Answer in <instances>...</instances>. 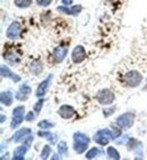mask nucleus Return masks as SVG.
<instances>
[{
    "instance_id": "nucleus-14",
    "label": "nucleus",
    "mask_w": 147,
    "mask_h": 160,
    "mask_svg": "<svg viewBox=\"0 0 147 160\" xmlns=\"http://www.w3.org/2000/svg\"><path fill=\"white\" fill-rule=\"evenodd\" d=\"M0 101L3 106L6 107H9V106L12 105L14 102V94H12V91L7 90V91H2L1 94H0Z\"/></svg>"
},
{
    "instance_id": "nucleus-2",
    "label": "nucleus",
    "mask_w": 147,
    "mask_h": 160,
    "mask_svg": "<svg viewBox=\"0 0 147 160\" xmlns=\"http://www.w3.org/2000/svg\"><path fill=\"white\" fill-rule=\"evenodd\" d=\"M135 119H136L135 114L132 111H127V112H123V114L120 115L119 117H116V126H119L120 128L127 131V129L132 127V125L135 123Z\"/></svg>"
},
{
    "instance_id": "nucleus-40",
    "label": "nucleus",
    "mask_w": 147,
    "mask_h": 160,
    "mask_svg": "<svg viewBox=\"0 0 147 160\" xmlns=\"http://www.w3.org/2000/svg\"><path fill=\"white\" fill-rule=\"evenodd\" d=\"M61 154H60V153H59V152H58V153H55V154H53V156H52V157H51V159H61Z\"/></svg>"
},
{
    "instance_id": "nucleus-11",
    "label": "nucleus",
    "mask_w": 147,
    "mask_h": 160,
    "mask_svg": "<svg viewBox=\"0 0 147 160\" xmlns=\"http://www.w3.org/2000/svg\"><path fill=\"white\" fill-rule=\"evenodd\" d=\"M0 73H1V77L10 78V80L14 81L15 83H18L19 81H21V76L15 74L8 66H6V65H1V67H0Z\"/></svg>"
},
{
    "instance_id": "nucleus-18",
    "label": "nucleus",
    "mask_w": 147,
    "mask_h": 160,
    "mask_svg": "<svg viewBox=\"0 0 147 160\" xmlns=\"http://www.w3.org/2000/svg\"><path fill=\"white\" fill-rule=\"evenodd\" d=\"M74 142H82V143H89V138L86 135L85 133L82 132H75L73 135Z\"/></svg>"
},
{
    "instance_id": "nucleus-8",
    "label": "nucleus",
    "mask_w": 147,
    "mask_h": 160,
    "mask_svg": "<svg viewBox=\"0 0 147 160\" xmlns=\"http://www.w3.org/2000/svg\"><path fill=\"white\" fill-rule=\"evenodd\" d=\"M58 115L62 119H71L76 115V110L69 105H62L58 109Z\"/></svg>"
},
{
    "instance_id": "nucleus-13",
    "label": "nucleus",
    "mask_w": 147,
    "mask_h": 160,
    "mask_svg": "<svg viewBox=\"0 0 147 160\" xmlns=\"http://www.w3.org/2000/svg\"><path fill=\"white\" fill-rule=\"evenodd\" d=\"M28 145L26 144H21L19 147L14 150V153H12V159L14 160H23L25 158V154L27 153L28 151Z\"/></svg>"
},
{
    "instance_id": "nucleus-26",
    "label": "nucleus",
    "mask_w": 147,
    "mask_h": 160,
    "mask_svg": "<svg viewBox=\"0 0 147 160\" xmlns=\"http://www.w3.org/2000/svg\"><path fill=\"white\" fill-rule=\"evenodd\" d=\"M50 154H51V147L50 145H44L42 148V151H41V159L45 160L50 157Z\"/></svg>"
},
{
    "instance_id": "nucleus-41",
    "label": "nucleus",
    "mask_w": 147,
    "mask_h": 160,
    "mask_svg": "<svg viewBox=\"0 0 147 160\" xmlns=\"http://www.w3.org/2000/svg\"><path fill=\"white\" fill-rule=\"evenodd\" d=\"M0 122H1V123H5V120L7 119V116H5V115H1V117H0Z\"/></svg>"
},
{
    "instance_id": "nucleus-34",
    "label": "nucleus",
    "mask_w": 147,
    "mask_h": 160,
    "mask_svg": "<svg viewBox=\"0 0 147 160\" xmlns=\"http://www.w3.org/2000/svg\"><path fill=\"white\" fill-rule=\"evenodd\" d=\"M35 2L37 3V6L40 7H48L51 5L52 0H35Z\"/></svg>"
},
{
    "instance_id": "nucleus-37",
    "label": "nucleus",
    "mask_w": 147,
    "mask_h": 160,
    "mask_svg": "<svg viewBox=\"0 0 147 160\" xmlns=\"http://www.w3.org/2000/svg\"><path fill=\"white\" fill-rule=\"evenodd\" d=\"M57 139H58V136L52 133V134H51V135H50L46 140H48V141H49L50 143H51V145H55V143H57Z\"/></svg>"
},
{
    "instance_id": "nucleus-1",
    "label": "nucleus",
    "mask_w": 147,
    "mask_h": 160,
    "mask_svg": "<svg viewBox=\"0 0 147 160\" xmlns=\"http://www.w3.org/2000/svg\"><path fill=\"white\" fill-rule=\"evenodd\" d=\"M143 82V75L138 71H129L122 76V83L128 88H137Z\"/></svg>"
},
{
    "instance_id": "nucleus-33",
    "label": "nucleus",
    "mask_w": 147,
    "mask_h": 160,
    "mask_svg": "<svg viewBox=\"0 0 147 160\" xmlns=\"http://www.w3.org/2000/svg\"><path fill=\"white\" fill-rule=\"evenodd\" d=\"M51 134H52V133L50 132V131H48V129H42V131H39V132H37V135L40 136V138H42V139H48Z\"/></svg>"
},
{
    "instance_id": "nucleus-9",
    "label": "nucleus",
    "mask_w": 147,
    "mask_h": 160,
    "mask_svg": "<svg viewBox=\"0 0 147 160\" xmlns=\"http://www.w3.org/2000/svg\"><path fill=\"white\" fill-rule=\"evenodd\" d=\"M57 10L60 12H62V14H66V15H70V16H77L79 15L80 12L83 10V7L80 6H71V7H68V6H59L57 7Z\"/></svg>"
},
{
    "instance_id": "nucleus-17",
    "label": "nucleus",
    "mask_w": 147,
    "mask_h": 160,
    "mask_svg": "<svg viewBox=\"0 0 147 160\" xmlns=\"http://www.w3.org/2000/svg\"><path fill=\"white\" fill-rule=\"evenodd\" d=\"M3 58L6 59L10 65H17L21 62V57H19L17 53H14V52H9V53L3 55Z\"/></svg>"
},
{
    "instance_id": "nucleus-22",
    "label": "nucleus",
    "mask_w": 147,
    "mask_h": 160,
    "mask_svg": "<svg viewBox=\"0 0 147 160\" xmlns=\"http://www.w3.org/2000/svg\"><path fill=\"white\" fill-rule=\"evenodd\" d=\"M33 0H14V3H15L16 7H18L21 9H26L31 6Z\"/></svg>"
},
{
    "instance_id": "nucleus-35",
    "label": "nucleus",
    "mask_w": 147,
    "mask_h": 160,
    "mask_svg": "<svg viewBox=\"0 0 147 160\" xmlns=\"http://www.w3.org/2000/svg\"><path fill=\"white\" fill-rule=\"evenodd\" d=\"M35 116H36V114H35V111H28L27 114L25 115V120L26 122H32V120L35 119Z\"/></svg>"
},
{
    "instance_id": "nucleus-4",
    "label": "nucleus",
    "mask_w": 147,
    "mask_h": 160,
    "mask_svg": "<svg viewBox=\"0 0 147 160\" xmlns=\"http://www.w3.org/2000/svg\"><path fill=\"white\" fill-rule=\"evenodd\" d=\"M93 140H94L95 143H97L98 145H104L109 144V142L112 140V133L109 128H103L100 129L97 132L95 133L94 136H93Z\"/></svg>"
},
{
    "instance_id": "nucleus-29",
    "label": "nucleus",
    "mask_w": 147,
    "mask_h": 160,
    "mask_svg": "<svg viewBox=\"0 0 147 160\" xmlns=\"http://www.w3.org/2000/svg\"><path fill=\"white\" fill-rule=\"evenodd\" d=\"M18 91H21V92L25 93V94H27V96H30L32 93V88L28 84L24 83V84H21L18 88Z\"/></svg>"
},
{
    "instance_id": "nucleus-30",
    "label": "nucleus",
    "mask_w": 147,
    "mask_h": 160,
    "mask_svg": "<svg viewBox=\"0 0 147 160\" xmlns=\"http://www.w3.org/2000/svg\"><path fill=\"white\" fill-rule=\"evenodd\" d=\"M25 114V107L24 106H17L12 110V116H24Z\"/></svg>"
},
{
    "instance_id": "nucleus-25",
    "label": "nucleus",
    "mask_w": 147,
    "mask_h": 160,
    "mask_svg": "<svg viewBox=\"0 0 147 160\" xmlns=\"http://www.w3.org/2000/svg\"><path fill=\"white\" fill-rule=\"evenodd\" d=\"M43 105H44V99L39 98V100H37V101L35 102V103H34V106H33V110L35 111V114L39 115L41 111H42Z\"/></svg>"
},
{
    "instance_id": "nucleus-6",
    "label": "nucleus",
    "mask_w": 147,
    "mask_h": 160,
    "mask_svg": "<svg viewBox=\"0 0 147 160\" xmlns=\"http://www.w3.org/2000/svg\"><path fill=\"white\" fill-rule=\"evenodd\" d=\"M21 23L17 21L10 23V25L8 26L6 31V37L9 39V40H16L18 39L19 35H21Z\"/></svg>"
},
{
    "instance_id": "nucleus-3",
    "label": "nucleus",
    "mask_w": 147,
    "mask_h": 160,
    "mask_svg": "<svg viewBox=\"0 0 147 160\" xmlns=\"http://www.w3.org/2000/svg\"><path fill=\"white\" fill-rule=\"evenodd\" d=\"M96 101L102 106H111L116 100V94L110 89H102L95 94Z\"/></svg>"
},
{
    "instance_id": "nucleus-15",
    "label": "nucleus",
    "mask_w": 147,
    "mask_h": 160,
    "mask_svg": "<svg viewBox=\"0 0 147 160\" xmlns=\"http://www.w3.org/2000/svg\"><path fill=\"white\" fill-rule=\"evenodd\" d=\"M30 71H31V73L33 75H35V76H40L41 73L43 72V64L41 60H39V59H35V60H33V62H31V65H30Z\"/></svg>"
},
{
    "instance_id": "nucleus-24",
    "label": "nucleus",
    "mask_w": 147,
    "mask_h": 160,
    "mask_svg": "<svg viewBox=\"0 0 147 160\" xmlns=\"http://www.w3.org/2000/svg\"><path fill=\"white\" fill-rule=\"evenodd\" d=\"M37 126L40 127L41 129H50L55 126V123H52V122H50L48 119H43L37 123Z\"/></svg>"
},
{
    "instance_id": "nucleus-31",
    "label": "nucleus",
    "mask_w": 147,
    "mask_h": 160,
    "mask_svg": "<svg viewBox=\"0 0 147 160\" xmlns=\"http://www.w3.org/2000/svg\"><path fill=\"white\" fill-rule=\"evenodd\" d=\"M28 97L30 96L21 92V91H17V92L15 93V99L16 100H18V101H26V100L28 99Z\"/></svg>"
},
{
    "instance_id": "nucleus-28",
    "label": "nucleus",
    "mask_w": 147,
    "mask_h": 160,
    "mask_svg": "<svg viewBox=\"0 0 147 160\" xmlns=\"http://www.w3.org/2000/svg\"><path fill=\"white\" fill-rule=\"evenodd\" d=\"M111 133H112V140H114V141H116V139H119L120 136L122 135V128H120L119 126L113 127V128H112V131H111Z\"/></svg>"
},
{
    "instance_id": "nucleus-16",
    "label": "nucleus",
    "mask_w": 147,
    "mask_h": 160,
    "mask_svg": "<svg viewBox=\"0 0 147 160\" xmlns=\"http://www.w3.org/2000/svg\"><path fill=\"white\" fill-rule=\"evenodd\" d=\"M87 148H88V143H82V142H74L73 144V149L74 151L78 154H82L84 152L87 151Z\"/></svg>"
},
{
    "instance_id": "nucleus-27",
    "label": "nucleus",
    "mask_w": 147,
    "mask_h": 160,
    "mask_svg": "<svg viewBox=\"0 0 147 160\" xmlns=\"http://www.w3.org/2000/svg\"><path fill=\"white\" fill-rule=\"evenodd\" d=\"M58 152L60 154H66L68 152V145L64 141H60L58 143Z\"/></svg>"
},
{
    "instance_id": "nucleus-10",
    "label": "nucleus",
    "mask_w": 147,
    "mask_h": 160,
    "mask_svg": "<svg viewBox=\"0 0 147 160\" xmlns=\"http://www.w3.org/2000/svg\"><path fill=\"white\" fill-rule=\"evenodd\" d=\"M68 55V48L66 47H55L53 49L52 57L55 59V62H62L64 60V58L67 57Z\"/></svg>"
},
{
    "instance_id": "nucleus-38",
    "label": "nucleus",
    "mask_w": 147,
    "mask_h": 160,
    "mask_svg": "<svg viewBox=\"0 0 147 160\" xmlns=\"http://www.w3.org/2000/svg\"><path fill=\"white\" fill-rule=\"evenodd\" d=\"M33 140H34V136L31 134V135H28L27 138L23 141V144H26V145H28V147H30V145H31V143L33 142Z\"/></svg>"
},
{
    "instance_id": "nucleus-36",
    "label": "nucleus",
    "mask_w": 147,
    "mask_h": 160,
    "mask_svg": "<svg viewBox=\"0 0 147 160\" xmlns=\"http://www.w3.org/2000/svg\"><path fill=\"white\" fill-rule=\"evenodd\" d=\"M120 139L121 140H116V144H127V142H128V140L130 139L128 135H125V136H120Z\"/></svg>"
},
{
    "instance_id": "nucleus-23",
    "label": "nucleus",
    "mask_w": 147,
    "mask_h": 160,
    "mask_svg": "<svg viewBox=\"0 0 147 160\" xmlns=\"http://www.w3.org/2000/svg\"><path fill=\"white\" fill-rule=\"evenodd\" d=\"M25 119L24 116H12V122H10V127L12 129H16L17 127L23 123V120Z\"/></svg>"
},
{
    "instance_id": "nucleus-21",
    "label": "nucleus",
    "mask_w": 147,
    "mask_h": 160,
    "mask_svg": "<svg viewBox=\"0 0 147 160\" xmlns=\"http://www.w3.org/2000/svg\"><path fill=\"white\" fill-rule=\"evenodd\" d=\"M107 157L110 158V159H116V160H119L120 158V153L119 151L116 150L114 147H109V148L107 149Z\"/></svg>"
},
{
    "instance_id": "nucleus-20",
    "label": "nucleus",
    "mask_w": 147,
    "mask_h": 160,
    "mask_svg": "<svg viewBox=\"0 0 147 160\" xmlns=\"http://www.w3.org/2000/svg\"><path fill=\"white\" fill-rule=\"evenodd\" d=\"M141 142H139L137 139H135V138H131V139H129L128 142H127V149H128L129 151H134L136 150L137 148H139V147H141Z\"/></svg>"
},
{
    "instance_id": "nucleus-19",
    "label": "nucleus",
    "mask_w": 147,
    "mask_h": 160,
    "mask_svg": "<svg viewBox=\"0 0 147 160\" xmlns=\"http://www.w3.org/2000/svg\"><path fill=\"white\" fill-rule=\"evenodd\" d=\"M101 153H102V151L98 148H96V147H94V148H91L86 152L85 158L86 159H96V158H98L101 156Z\"/></svg>"
},
{
    "instance_id": "nucleus-42",
    "label": "nucleus",
    "mask_w": 147,
    "mask_h": 160,
    "mask_svg": "<svg viewBox=\"0 0 147 160\" xmlns=\"http://www.w3.org/2000/svg\"><path fill=\"white\" fill-rule=\"evenodd\" d=\"M145 90H147V84H146V85H145Z\"/></svg>"
},
{
    "instance_id": "nucleus-32",
    "label": "nucleus",
    "mask_w": 147,
    "mask_h": 160,
    "mask_svg": "<svg viewBox=\"0 0 147 160\" xmlns=\"http://www.w3.org/2000/svg\"><path fill=\"white\" fill-rule=\"evenodd\" d=\"M114 111H116V107L104 108V109H103V116H104L105 118L110 117L111 115L114 114Z\"/></svg>"
},
{
    "instance_id": "nucleus-7",
    "label": "nucleus",
    "mask_w": 147,
    "mask_h": 160,
    "mask_svg": "<svg viewBox=\"0 0 147 160\" xmlns=\"http://www.w3.org/2000/svg\"><path fill=\"white\" fill-rule=\"evenodd\" d=\"M86 57H87V53H86V50L83 46H76L74 48L73 52H71V60L74 64L83 62L86 59Z\"/></svg>"
},
{
    "instance_id": "nucleus-5",
    "label": "nucleus",
    "mask_w": 147,
    "mask_h": 160,
    "mask_svg": "<svg viewBox=\"0 0 147 160\" xmlns=\"http://www.w3.org/2000/svg\"><path fill=\"white\" fill-rule=\"evenodd\" d=\"M52 80H53V74H49L39 85H37V89H36V91H35V96H36L37 98H43V97L48 93L50 84H51Z\"/></svg>"
},
{
    "instance_id": "nucleus-12",
    "label": "nucleus",
    "mask_w": 147,
    "mask_h": 160,
    "mask_svg": "<svg viewBox=\"0 0 147 160\" xmlns=\"http://www.w3.org/2000/svg\"><path fill=\"white\" fill-rule=\"evenodd\" d=\"M32 134V129L28 128V127H23V128L16 131L15 134L12 135V141L16 142V143H19V142H23L28 135Z\"/></svg>"
},
{
    "instance_id": "nucleus-39",
    "label": "nucleus",
    "mask_w": 147,
    "mask_h": 160,
    "mask_svg": "<svg viewBox=\"0 0 147 160\" xmlns=\"http://www.w3.org/2000/svg\"><path fill=\"white\" fill-rule=\"evenodd\" d=\"M61 3L64 6H71L73 5V0H61Z\"/></svg>"
}]
</instances>
